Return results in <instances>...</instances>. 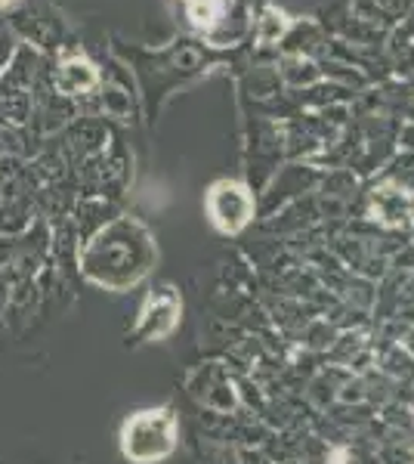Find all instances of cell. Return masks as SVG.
I'll use <instances>...</instances> for the list:
<instances>
[{
	"instance_id": "cell-1",
	"label": "cell",
	"mask_w": 414,
	"mask_h": 464,
	"mask_svg": "<svg viewBox=\"0 0 414 464\" xmlns=\"http://www.w3.org/2000/svg\"><path fill=\"white\" fill-rule=\"evenodd\" d=\"M158 266V242L137 217H115L100 227L78 251V276L90 285L127 295Z\"/></svg>"
},
{
	"instance_id": "cell-2",
	"label": "cell",
	"mask_w": 414,
	"mask_h": 464,
	"mask_svg": "<svg viewBox=\"0 0 414 464\" xmlns=\"http://www.w3.org/2000/svg\"><path fill=\"white\" fill-rule=\"evenodd\" d=\"M179 446V415L173 406H152L127 415L118 430L121 459L130 464H161Z\"/></svg>"
},
{
	"instance_id": "cell-3",
	"label": "cell",
	"mask_w": 414,
	"mask_h": 464,
	"mask_svg": "<svg viewBox=\"0 0 414 464\" xmlns=\"http://www.w3.org/2000/svg\"><path fill=\"white\" fill-rule=\"evenodd\" d=\"M183 322V297L173 285H158L142 297L137 319L130 325V343L146 347V343L168 341Z\"/></svg>"
},
{
	"instance_id": "cell-4",
	"label": "cell",
	"mask_w": 414,
	"mask_h": 464,
	"mask_svg": "<svg viewBox=\"0 0 414 464\" xmlns=\"http://www.w3.org/2000/svg\"><path fill=\"white\" fill-rule=\"evenodd\" d=\"M205 211L223 236H236L254 220V196L238 179H217L205 196Z\"/></svg>"
},
{
	"instance_id": "cell-5",
	"label": "cell",
	"mask_w": 414,
	"mask_h": 464,
	"mask_svg": "<svg viewBox=\"0 0 414 464\" xmlns=\"http://www.w3.org/2000/svg\"><path fill=\"white\" fill-rule=\"evenodd\" d=\"M96 84H100V74H96V69L87 59H65L56 72V87L63 93H87Z\"/></svg>"
},
{
	"instance_id": "cell-6",
	"label": "cell",
	"mask_w": 414,
	"mask_h": 464,
	"mask_svg": "<svg viewBox=\"0 0 414 464\" xmlns=\"http://www.w3.org/2000/svg\"><path fill=\"white\" fill-rule=\"evenodd\" d=\"M223 13V0H189V16L198 28H210Z\"/></svg>"
},
{
	"instance_id": "cell-7",
	"label": "cell",
	"mask_w": 414,
	"mask_h": 464,
	"mask_svg": "<svg viewBox=\"0 0 414 464\" xmlns=\"http://www.w3.org/2000/svg\"><path fill=\"white\" fill-rule=\"evenodd\" d=\"M405 350H409V353H414V332L409 334V341H405Z\"/></svg>"
},
{
	"instance_id": "cell-8",
	"label": "cell",
	"mask_w": 414,
	"mask_h": 464,
	"mask_svg": "<svg viewBox=\"0 0 414 464\" xmlns=\"http://www.w3.org/2000/svg\"><path fill=\"white\" fill-rule=\"evenodd\" d=\"M6 4H10V0H0V6H6Z\"/></svg>"
}]
</instances>
